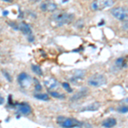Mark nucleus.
<instances>
[{"mask_svg": "<svg viewBox=\"0 0 128 128\" xmlns=\"http://www.w3.org/2000/svg\"><path fill=\"white\" fill-rule=\"evenodd\" d=\"M44 86L49 90H54L59 87V83L54 78H49L46 80H44Z\"/></svg>", "mask_w": 128, "mask_h": 128, "instance_id": "11", "label": "nucleus"}, {"mask_svg": "<svg viewBox=\"0 0 128 128\" xmlns=\"http://www.w3.org/2000/svg\"><path fill=\"white\" fill-rule=\"evenodd\" d=\"M116 124H117V121H116V120H115L114 118H108V119L102 121V126L104 127L110 128V127L114 126Z\"/></svg>", "mask_w": 128, "mask_h": 128, "instance_id": "14", "label": "nucleus"}, {"mask_svg": "<svg viewBox=\"0 0 128 128\" xmlns=\"http://www.w3.org/2000/svg\"><path fill=\"white\" fill-rule=\"evenodd\" d=\"M111 14L114 18L121 22L128 20V9L124 7H116L111 10Z\"/></svg>", "mask_w": 128, "mask_h": 128, "instance_id": "5", "label": "nucleus"}, {"mask_svg": "<svg viewBox=\"0 0 128 128\" xmlns=\"http://www.w3.org/2000/svg\"><path fill=\"white\" fill-rule=\"evenodd\" d=\"M50 96H53L54 98H58V99H64L65 98V95L59 93V92H54V90L50 92Z\"/></svg>", "mask_w": 128, "mask_h": 128, "instance_id": "18", "label": "nucleus"}, {"mask_svg": "<svg viewBox=\"0 0 128 128\" xmlns=\"http://www.w3.org/2000/svg\"><path fill=\"white\" fill-rule=\"evenodd\" d=\"M62 86L64 90H67L68 92H69V93H72V92H73V89L71 88V86H69L68 83H67V82H63V83L62 84Z\"/></svg>", "mask_w": 128, "mask_h": 128, "instance_id": "19", "label": "nucleus"}, {"mask_svg": "<svg viewBox=\"0 0 128 128\" xmlns=\"http://www.w3.org/2000/svg\"><path fill=\"white\" fill-rule=\"evenodd\" d=\"M88 92H89V90L87 88H86V87L81 88L79 92H77L76 93H74L73 96L70 98V101H71V102H75V101L80 100V98H83L86 96H87Z\"/></svg>", "mask_w": 128, "mask_h": 128, "instance_id": "10", "label": "nucleus"}, {"mask_svg": "<svg viewBox=\"0 0 128 128\" xmlns=\"http://www.w3.org/2000/svg\"><path fill=\"white\" fill-rule=\"evenodd\" d=\"M101 104L98 102H92V104L86 105V106H84L82 108L80 109V112H84V111H96L98 109L100 108Z\"/></svg>", "mask_w": 128, "mask_h": 128, "instance_id": "13", "label": "nucleus"}, {"mask_svg": "<svg viewBox=\"0 0 128 128\" xmlns=\"http://www.w3.org/2000/svg\"><path fill=\"white\" fill-rule=\"evenodd\" d=\"M86 75V70L84 69H75L72 72V76L69 80L74 84H77L78 82L83 80V78Z\"/></svg>", "mask_w": 128, "mask_h": 128, "instance_id": "6", "label": "nucleus"}, {"mask_svg": "<svg viewBox=\"0 0 128 128\" xmlns=\"http://www.w3.org/2000/svg\"><path fill=\"white\" fill-rule=\"evenodd\" d=\"M2 73H3V75L5 77V79L8 80L9 82H11L12 81V77H11V75L8 73L7 71H5V70H2Z\"/></svg>", "mask_w": 128, "mask_h": 128, "instance_id": "21", "label": "nucleus"}, {"mask_svg": "<svg viewBox=\"0 0 128 128\" xmlns=\"http://www.w3.org/2000/svg\"><path fill=\"white\" fill-rule=\"evenodd\" d=\"M34 80L35 81V83H36V84H35V90L36 92H40L41 90H42V86H41V84L38 83V81L37 80V79H34Z\"/></svg>", "mask_w": 128, "mask_h": 128, "instance_id": "22", "label": "nucleus"}, {"mask_svg": "<svg viewBox=\"0 0 128 128\" xmlns=\"http://www.w3.org/2000/svg\"><path fill=\"white\" fill-rule=\"evenodd\" d=\"M17 81L18 83L20 84V86L22 87H28L31 84V80H30V77L28 76V74L25 72H22L20 73L17 77Z\"/></svg>", "mask_w": 128, "mask_h": 128, "instance_id": "9", "label": "nucleus"}, {"mask_svg": "<svg viewBox=\"0 0 128 128\" xmlns=\"http://www.w3.org/2000/svg\"><path fill=\"white\" fill-rule=\"evenodd\" d=\"M8 14H9V12H8L7 10H4V13H3V15L4 16H8Z\"/></svg>", "mask_w": 128, "mask_h": 128, "instance_id": "29", "label": "nucleus"}, {"mask_svg": "<svg viewBox=\"0 0 128 128\" xmlns=\"http://www.w3.org/2000/svg\"><path fill=\"white\" fill-rule=\"evenodd\" d=\"M114 4V0H94L90 4V9L93 11H100L112 7Z\"/></svg>", "mask_w": 128, "mask_h": 128, "instance_id": "2", "label": "nucleus"}, {"mask_svg": "<svg viewBox=\"0 0 128 128\" xmlns=\"http://www.w3.org/2000/svg\"><path fill=\"white\" fill-rule=\"evenodd\" d=\"M3 1H5V2H11V0H3Z\"/></svg>", "mask_w": 128, "mask_h": 128, "instance_id": "31", "label": "nucleus"}, {"mask_svg": "<svg viewBox=\"0 0 128 128\" xmlns=\"http://www.w3.org/2000/svg\"><path fill=\"white\" fill-rule=\"evenodd\" d=\"M122 102H126V104H128V98H126V99H123Z\"/></svg>", "mask_w": 128, "mask_h": 128, "instance_id": "30", "label": "nucleus"}, {"mask_svg": "<svg viewBox=\"0 0 128 128\" xmlns=\"http://www.w3.org/2000/svg\"><path fill=\"white\" fill-rule=\"evenodd\" d=\"M122 28L124 30L126 31H128V20H126V22H125V23H124L122 25Z\"/></svg>", "mask_w": 128, "mask_h": 128, "instance_id": "25", "label": "nucleus"}, {"mask_svg": "<svg viewBox=\"0 0 128 128\" xmlns=\"http://www.w3.org/2000/svg\"><path fill=\"white\" fill-rule=\"evenodd\" d=\"M57 9V4L50 0H46L40 4V10L43 12H54Z\"/></svg>", "mask_w": 128, "mask_h": 128, "instance_id": "8", "label": "nucleus"}, {"mask_svg": "<svg viewBox=\"0 0 128 128\" xmlns=\"http://www.w3.org/2000/svg\"><path fill=\"white\" fill-rule=\"evenodd\" d=\"M115 66L119 68H121L122 67L125 66V58L124 57H119L115 61Z\"/></svg>", "mask_w": 128, "mask_h": 128, "instance_id": "17", "label": "nucleus"}, {"mask_svg": "<svg viewBox=\"0 0 128 128\" xmlns=\"http://www.w3.org/2000/svg\"><path fill=\"white\" fill-rule=\"evenodd\" d=\"M75 26L78 28H82L84 26V22L83 20H78V22L75 23Z\"/></svg>", "mask_w": 128, "mask_h": 128, "instance_id": "23", "label": "nucleus"}, {"mask_svg": "<svg viewBox=\"0 0 128 128\" xmlns=\"http://www.w3.org/2000/svg\"><path fill=\"white\" fill-rule=\"evenodd\" d=\"M28 41H29V42H34V37L32 36V34L28 35Z\"/></svg>", "mask_w": 128, "mask_h": 128, "instance_id": "26", "label": "nucleus"}, {"mask_svg": "<svg viewBox=\"0 0 128 128\" xmlns=\"http://www.w3.org/2000/svg\"><path fill=\"white\" fill-rule=\"evenodd\" d=\"M4 102V98L1 95H0V105H2Z\"/></svg>", "mask_w": 128, "mask_h": 128, "instance_id": "27", "label": "nucleus"}, {"mask_svg": "<svg viewBox=\"0 0 128 128\" xmlns=\"http://www.w3.org/2000/svg\"><path fill=\"white\" fill-rule=\"evenodd\" d=\"M117 111L120 114H126L128 112V106L126 105V106H120L118 108H117Z\"/></svg>", "mask_w": 128, "mask_h": 128, "instance_id": "20", "label": "nucleus"}, {"mask_svg": "<svg viewBox=\"0 0 128 128\" xmlns=\"http://www.w3.org/2000/svg\"><path fill=\"white\" fill-rule=\"evenodd\" d=\"M34 98H37L38 100H42V101H49L50 100L49 95L46 93H36V94H34Z\"/></svg>", "mask_w": 128, "mask_h": 128, "instance_id": "15", "label": "nucleus"}, {"mask_svg": "<svg viewBox=\"0 0 128 128\" xmlns=\"http://www.w3.org/2000/svg\"><path fill=\"white\" fill-rule=\"evenodd\" d=\"M16 114H20L22 115H29L32 113V108L26 102H20L16 105Z\"/></svg>", "mask_w": 128, "mask_h": 128, "instance_id": "7", "label": "nucleus"}, {"mask_svg": "<svg viewBox=\"0 0 128 128\" xmlns=\"http://www.w3.org/2000/svg\"><path fill=\"white\" fill-rule=\"evenodd\" d=\"M107 83V78L104 74H95L88 79V84L92 87H101Z\"/></svg>", "mask_w": 128, "mask_h": 128, "instance_id": "3", "label": "nucleus"}, {"mask_svg": "<svg viewBox=\"0 0 128 128\" xmlns=\"http://www.w3.org/2000/svg\"><path fill=\"white\" fill-rule=\"evenodd\" d=\"M74 16L73 14L68 13V12L60 11L56 12L50 17V22L52 26H62L64 25L71 23L74 20Z\"/></svg>", "mask_w": 128, "mask_h": 128, "instance_id": "1", "label": "nucleus"}, {"mask_svg": "<svg viewBox=\"0 0 128 128\" xmlns=\"http://www.w3.org/2000/svg\"><path fill=\"white\" fill-rule=\"evenodd\" d=\"M9 24H10V26H12L15 30H18V24H16V22H10V23H9Z\"/></svg>", "mask_w": 128, "mask_h": 128, "instance_id": "24", "label": "nucleus"}, {"mask_svg": "<svg viewBox=\"0 0 128 128\" xmlns=\"http://www.w3.org/2000/svg\"><path fill=\"white\" fill-rule=\"evenodd\" d=\"M31 69H32V71L34 72L35 74H37V75H40V76L43 75V71H42V69H41V68L40 67V66L32 65L31 66Z\"/></svg>", "mask_w": 128, "mask_h": 128, "instance_id": "16", "label": "nucleus"}, {"mask_svg": "<svg viewBox=\"0 0 128 128\" xmlns=\"http://www.w3.org/2000/svg\"><path fill=\"white\" fill-rule=\"evenodd\" d=\"M56 121L57 124L62 127H79L82 125L81 122H80L77 120L64 116H59Z\"/></svg>", "mask_w": 128, "mask_h": 128, "instance_id": "4", "label": "nucleus"}, {"mask_svg": "<svg viewBox=\"0 0 128 128\" xmlns=\"http://www.w3.org/2000/svg\"><path fill=\"white\" fill-rule=\"evenodd\" d=\"M18 30L20 31L23 34L28 35V36L32 34L31 26L28 23H26V22H22L18 24Z\"/></svg>", "mask_w": 128, "mask_h": 128, "instance_id": "12", "label": "nucleus"}, {"mask_svg": "<svg viewBox=\"0 0 128 128\" xmlns=\"http://www.w3.org/2000/svg\"><path fill=\"white\" fill-rule=\"evenodd\" d=\"M30 2H32V3H38V2L41 1V0H29Z\"/></svg>", "mask_w": 128, "mask_h": 128, "instance_id": "28", "label": "nucleus"}]
</instances>
